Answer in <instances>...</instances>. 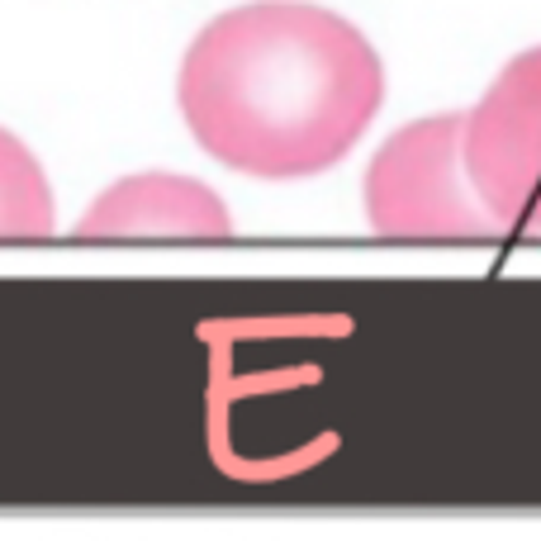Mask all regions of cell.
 <instances>
[{
    "label": "cell",
    "instance_id": "cell-2",
    "mask_svg": "<svg viewBox=\"0 0 541 560\" xmlns=\"http://www.w3.org/2000/svg\"><path fill=\"white\" fill-rule=\"evenodd\" d=\"M466 115L399 129L366 172V219L380 237H498L508 233L480 200L461 152Z\"/></svg>",
    "mask_w": 541,
    "mask_h": 560
},
{
    "label": "cell",
    "instance_id": "cell-3",
    "mask_svg": "<svg viewBox=\"0 0 541 560\" xmlns=\"http://www.w3.org/2000/svg\"><path fill=\"white\" fill-rule=\"evenodd\" d=\"M466 172L508 233H541V48L513 58L466 115Z\"/></svg>",
    "mask_w": 541,
    "mask_h": 560
},
{
    "label": "cell",
    "instance_id": "cell-1",
    "mask_svg": "<svg viewBox=\"0 0 541 560\" xmlns=\"http://www.w3.org/2000/svg\"><path fill=\"white\" fill-rule=\"evenodd\" d=\"M180 115L214 162L261 180L318 176L376 119L385 67L366 34L304 0L204 24L180 62Z\"/></svg>",
    "mask_w": 541,
    "mask_h": 560
},
{
    "label": "cell",
    "instance_id": "cell-4",
    "mask_svg": "<svg viewBox=\"0 0 541 560\" xmlns=\"http://www.w3.org/2000/svg\"><path fill=\"white\" fill-rule=\"evenodd\" d=\"M81 237H228V205L190 176H129L109 186L77 223Z\"/></svg>",
    "mask_w": 541,
    "mask_h": 560
},
{
    "label": "cell",
    "instance_id": "cell-5",
    "mask_svg": "<svg viewBox=\"0 0 541 560\" xmlns=\"http://www.w3.org/2000/svg\"><path fill=\"white\" fill-rule=\"evenodd\" d=\"M52 190L38 158L0 129V237H52Z\"/></svg>",
    "mask_w": 541,
    "mask_h": 560
}]
</instances>
